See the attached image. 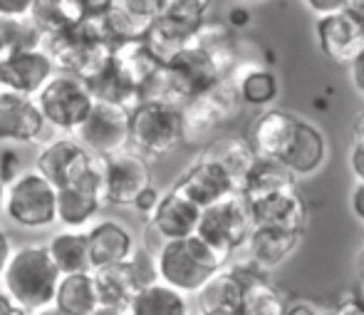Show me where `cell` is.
Wrapping results in <instances>:
<instances>
[{
  "mask_svg": "<svg viewBox=\"0 0 364 315\" xmlns=\"http://www.w3.org/2000/svg\"><path fill=\"white\" fill-rule=\"evenodd\" d=\"M154 256H156L159 281L186 293V296H198V291L220 268L230 263L223 253L213 249L198 234L188 236V239L166 241Z\"/></svg>",
  "mask_w": 364,
  "mask_h": 315,
  "instance_id": "cell-1",
  "label": "cell"
},
{
  "mask_svg": "<svg viewBox=\"0 0 364 315\" xmlns=\"http://www.w3.org/2000/svg\"><path fill=\"white\" fill-rule=\"evenodd\" d=\"M43 48L60 72H68L85 82L107 67L114 55V43L107 35L102 15H92L77 28L48 35Z\"/></svg>",
  "mask_w": 364,
  "mask_h": 315,
  "instance_id": "cell-2",
  "label": "cell"
},
{
  "mask_svg": "<svg viewBox=\"0 0 364 315\" xmlns=\"http://www.w3.org/2000/svg\"><path fill=\"white\" fill-rule=\"evenodd\" d=\"M60 278L63 273L55 266L48 246H23L13 251V258L5 268L3 286L20 308L38 313L55 303Z\"/></svg>",
  "mask_w": 364,
  "mask_h": 315,
  "instance_id": "cell-3",
  "label": "cell"
},
{
  "mask_svg": "<svg viewBox=\"0 0 364 315\" xmlns=\"http://www.w3.org/2000/svg\"><path fill=\"white\" fill-rule=\"evenodd\" d=\"M243 100L238 87L223 77L201 97L183 105V144L188 147H206L218 137L223 125L238 117Z\"/></svg>",
  "mask_w": 364,
  "mask_h": 315,
  "instance_id": "cell-4",
  "label": "cell"
},
{
  "mask_svg": "<svg viewBox=\"0 0 364 315\" xmlns=\"http://www.w3.org/2000/svg\"><path fill=\"white\" fill-rule=\"evenodd\" d=\"M183 144V107L173 102H139L132 110V147L146 159L171 154Z\"/></svg>",
  "mask_w": 364,
  "mask_h": 315,
  "instance_id": "cell-5",
  "label": "cell"
},
{
  "mask_svg": "<svg viewBox=\"0 0 364 315\" xmlns=\"http://www.w3.org/2000/svg\"><path fill=\"white\" fill-rule=\"evenodd\" d=\"M253 229L255 221L250 201L245 199L243 191H238V194L203 209L196 234L203 241H208L216 251L223 253L228 261H233L235 253L245 249Z\"/></svg>",
  "mask_w": 364,
  "mask_h": 315,
  "instance_id": "cell-6",
  "label": "cell"
},
{
  "mask_svg": "<svg viewBox=\"0 0 364 315\" xmlns=\"http://www.w3.org/2000/svg\"><path fill=\"white\" fill-rule=\"evenodd\" d=\"M5 216L20 229H48L58 221V189L38 169L23 172L5 194Z\"/></svg>",
  "mask_w": 364,
  "mask_h": 315,
  "instance_id": "cell-7",
  "label": "cell"
},
{
  "mask_svg": "<svg viewBox=\"0 0 364 315\" xmlns=\"http://www.w3.org/2000/svg\"><path fill=\"white\" fill-rule=\"evenodd\" d=\"M35 100H38L48 125L68 134H77V129L87 122V117L95 110L97 102L92 97L87 82L75 75H68V72L55 75L40 90V95Z\"/></svg>",
  "mask_w": 364,
  "mask_h": 315,
  "instance_id": "cell-8",
  "label": "cell"
},
{
  "mask_svg": "<svg viewBox=\"0 0 364 315\" xmlns=\"http://www.w3.org/2000/svg\"><path fill=\"white\" fill-rule=\"evenodd\" d=\"M223 72L216 65V60L198 45H188L181 53H176L166 63V80L168 90L176 105H186V102L201 97L208 92L218 80H223Z\"/></svg>",
  "mask_w": 364,
  "mask_h": 315,
  "instance_id": "cell-9",
  "label": "cell"
},
{
  "mask_svg": "<svg viewBox=\"0 0 364 315\" xmlns=\"http://www.w3.org/2000/svg\"><path fill=\"white\" fill-rule=\"evenodd\" d=\"M77 139L97 157H112L132 144V107L95 102L87 122L77 129Z\"/></svg>",
  "mask_w": 364,
  "mask_h": 315,
  "instance_id": "cell-10",
  "label": "cell"
},
{
  "mask_svg": "<svg viewBox=\"0 0 364 315\" xmlns=\"http://www.w3.org/2000/svg\"><path fill=\"white\" fill-rule=\"evenodd\" d=\"M105 177V199L114 206H134V199L146 187H151V167L149 159L139 152H117L102 159Z\"/></svg>",
  "mask_w": 364,
  "mask_h": 315,
  "instance_id": "cell-11",
  "label": "cell"
},
{
  "mask_svg": "<svg viewBox=\"0 0 364 315\" xmlns=\"http://www.w3.org/2000/svg\"><path fill=\"white\" fill-rule=\"evenodd\" d=\"M102 157L92 154L80 139L75 137H60L48 142L40 149L38 159H35V169L43 174L45 179L55 184V189L68 187L70 182L80 179L82 174L92 172Z\"/></svg>",
  "mask_w": 364,
  "mask_h": 315,
  "instance_id": "cell-12",
  "label": "cell"
},
{
  "mask_svg": "<svg viewBox=\"0 0 364 315\" xmlns=\"http://www.w3.org/2000/svg\"><path fill=\"white\" fill-rule=\"evenodd\" d=\"M173 189H178L183 196H188L191 201H196L201 209L218 204V201L228 199V196L238 194L240 187L233 177L228 174V169L223 164H218L216 159L198 154L181 174H178Z\"/></svg>",
  "mask_w": 364,
  "mask_h": 315,
  "instance_id": "cell-13",
  "label": "cell"
},
{
  "mask_svg": "<svg viewBox=\"0 0 364 315\" xmlns=\"http://www.w3.org/2000/svg\"><path fill=\"white\" fill-rule=\"evenodd\" d=\"M105 204V177H102L100 162L92 172L82 174L68 187L58 189V221L68 229L77 231L90 224Z\"/></svg>",
  "mask_w": 364,
  "mask_h": 315,
  "instance_id": "cell-14",
  "label": "cell"
},
{
  "mask_svg": "<svg viewBox=\"0 0 364 315\" xmlns=\"http://www.w3.org/2000/svg\"><path fill=\"white\" fill-rule=\"evenodd\" d=\"M48 50H23L0 58V85L3 90L20 92V95L38 97L40 90L58 75Z\"/></svg>",
  "mask_w": 364,
  "mask_h": 315,
  "instance_id": "cell-15",
  "label": "cell"
},
{
  "mask_svg": "<svg viewBox=\"0 0 364 315\" xmlns=\"http://www.w3.org/2000/svg\"><path fill=\"white\" fill-rule=\"evenodd\" d=\"M203 209L191 201L188 196H183L178 189L164 191L161 201H159L156 211L151 214V219H146L149 234H154L159 239V244L176 239H188L198 231L201 224Z\"/></svg>",
  "mask_w": 364,
  "mask_h": 315,
  "instance_id": "cell-16",
  "label": "cell"
},
{
  "mask_svg": "<svg viewBox=\"0 0 364 315\" xmlns=\"http://www.w3.org/2000/svg\"><path fill=\"white\" fill-rule=\"evenodd\" d=\"M45 125L48 120L35 97L3 90L0 95V142H35L43 137Z\"/></svg>",
  "mask_w": 364,
  "mask_h": 315,
  "instance_id": "cell-17",
  "label": "cell"
},
{
  "mask_svg": "<svg viewBox=\"0 0 364 315\" xmlns=\"http://www.w3.org/2000/svg\"><path fill=\"white\" fill-rule=\"evenodd\" d=\"M250 209H253L255 226H275V229L305 234L307 224H310V206L297 187L250 201Z\"/></svg>",
  "mask_w": 364,
  "mask_h": 315,
  "instance_id": "cell-18",
  "label": "cell"
},
{
  "mask_svg": "<svg viewBox=\"0 0 364 315\" xmlns=\"http://www.w3.org/2000/svg\"><path fill=\"white\" fill-rule=\"evenodd\" d=\"M315 40L320 53L335 65H350L352 58L364 48V35L350 15L342 13L322 15L315 20Z\"/></svg>",
  "mask_w": 364,
  "mask_h": 315,
  "instance_id": "cell-19",
  "label": "cell"
},
{
  "mask_svg": "<svg viewBox=\"0 0 364 315\" xmlns=\"http://www.w3.org/2000/svg\"><path fill=\"white\" fill-rule=\"evenodd\" d=\"M300 120L302 117H297L295 112L278 110V107H270V110L260 112L253 125H250V134H248L255 154L260 159H283L292 137H295Z\"/></svg>",
  "mask_w": 364,
  "mask_h": 315,
  "instance_id": "cell-20",
  "label": "cell"
},
{
  "mask_svg": "<svg viewBox=\"0 0 364 315\" xmlns=\"http://www.w3.org/2000/svg\"><path fill=\"white\" fill-rule=\"evenodd\" d=\"M327 157H330V144H327V134L310 120H300L297 132L292 137L288 152L280 162L295 174V179L315 177L322 167H325Z\"/></svg>",
  "mask_w": 364,
  "mask_h": 315,
  "instance_id": "cell-21",
  "label": "cell"
},
{
  "mask_svg": "<svg viewBox=\"0 0 364 315\" xmlns=\"http://www.w3.org/2000/svg\"><path fill=\"white\" fill-rule=\"evenodd\" d=\"M302 236L305 234L275 229V226H255L243 251L255 266L263 268L265 273H270L295 256L302 244Z\"/></svg>",
  "mask_w": 364,
  "mask_h": 315,
  "instance_id": "cell-22",
  "label": "cell"
},
{
  "mask_svg": "<svg viewBox=\"0 0 364 315\" xmlns=\"http://www.w3.org/2000/svg\"><path fill=\"white\" fill-rule=\"evenodd\" d=\"M228 80L238 87V95L245 107L255 110H270L280 97V80L268 65L255 60H238V65L230 70Z\"/></svg>",
  "mask_w": 364,
  "mask_h": 315,
  "instance_id": "cell-23",
  "label": "cell"
},
{
  "mask_svg": "<svg viewBox=\"0 0 364 315\" xmlns=\"http://www.w3.org/2000/svg\"><path fill=\"white\" fill-rule=\"evenodd\" d=\"M87 241H90L92 271L129 261L136 251L132 231L127 229L124 224L112 221V219L97 221V224L87 231Z\"/></svg>",
  "mask_w": 364,
  "mask_h": 315,
  "instance_id": "cell-24",
  "label": "cell"
},
{
  "mask_svg": "<svg viewBox=\"0 0 364 315\" xmlns=\"http://www.w3.org/2000/svg\"><path fill=\"white\" fill-rule=\"evenodd\" d=\"M245 283L230 266L220 268L216 276L198 291V311L208 315H240L243 313Z\"/></svg>",
  "mask_w": 364,
  "mask_h": 315,
  "instance_id": "cell-25",
  "label": "cell"
},
{
  "mask_svg": "<svg viewBox=\"0 0 364 315\" xmlns=\"http://www.w3.org/2000/svg\"><path fill=\"white\" fill-rule=\"evenodd\" d=\"M95 283H97V293H100L102 306L119 308V311H129L134 296L141 291V283H139V278H136L129 261L117 263V266L97 268Z\"/></svg>",
  "mask_w": 364,
  "mask_h": 315,
  "instance_id": "cell-26",
  "label": "cell"
},
{
  "mask_svg": "<svg viewBox=\"0 0 364 315\" xmlns=\"http://www.w3.org/2000/svg\"><path fill=\"white\" fill-rule=\"evenodd\" d=\"M201 154H206V157L216 159L218 164H223L230 177L238 182V187H243L248 172L255 167V162H258V154H255L250 139L240 137V134H223V137H216L211 144H206V147L201 149Z\"/></svg>",
  "mask_w": 364,
  "mask_h": 315,
  "instance_id": "cell-27",
  "label": "cell"
},
{
  "mask_svg": "<svg viewBox=\"0 0 364 315\" xmlns=\"http://www.w3.org/2000/svg\"><path fill=\"white\" fill-rule=\"evenodd\" d=\"M55 308L65 315H92L102 306L97 293L95 271L92 273H73L60 278L58 293H55Z\"/></svg>",
  "mask_w": 364,
  "mask_h": 315,
  "instance_id": "cell-28",
  "label": "cell"
},
{
  "mask_svg": "<svg viewBox=\"0 0 364 315\" xmlns=\"http://www.w3.org/2000/svg\"><path fill=\"white\" fill-rule=\"evenodd\" d=\"M193 45L206 50V53L216 60V65L220 67V72H223L225 77L230 75V70H233L240 60L233 28H230L225 20H216V18L203 20V25L196 30V35H193Z\"/></svg>",
  "mask_w": 364,
  "mask_h": 315,
  "instance_id": "cell-29",
  "label": "cell"
},
{
  "mask_svg": "<svg viewBox=\"0 0 364 315\" xmlns=\"http://www.w3.org/2000/svg\"><path fill=\"white\" fill-rule=\"evenodd\" d=\"M112 58H114L119 70L129 77L132 85L139 92H141V87L166 65L151 48H149L146 40H132V43L114 45V55H112Z\"/></svg>",
  "mask_w": 364,
  "mask_h": 315,
  "instance_id": "cell-30",
  "label": "cell"
},
{
  "mask_svg": "<svg viewBox=\"0 0 364 315\" xmlns=\"http://www.w3.org/2000/svg\"><path fill=\"white\" fill-rule=\"evenodd\" d=\"M129 315H191V303L186 293L156 281L136 293Z\"/></svg>",
  "mask_w": 364,
  "mask_h": 315,
  "instance_id": "cell-31",
  "label": "cell"
},
{
  "mask_svg": "<svg viewBox=\"0 0 364 315\" xmlns=\"http://www.w3.org/2000/svg\"><path fill=\"white\" fill-rule=\"evenodd\" d=\"M48 251L63 276L92 273L90 241H87V234H82V231L70 229V231H63V234H55L53 239L48 241Z\"/></svg>",
  "mask_w": 364,
  "mask_h": 315,
  "instance_id": "cell-32",
  "label": "cell"
},
{
  "mask_svg": "<svg viewBox=\"0 0 364 315\" xmlns=\"http://www.w3.org/2000/svg\"><path fill=\"white\" fill-rule=\"evenodd\" d=\"M92 97L97 102H112V105H124L134 110L139 105V90L132 85V80L119 70V65L114 63V58L107 63V67H102L95 77L87 80Z\"/></svg>",
  "mask_w": 364,
  "mask_h": 315,
  "instance_id": "cell-33",
  "label": "cell"
},
{
  "mask_svg": "<svg viewBox=\"0 0 364 315\" xmlns=\"http://www.w3.org/2000/svg\"><path fill=\"white\" fill-rule=\"evenodd\" d=\"M290 187H297V179L280 159L258 157V162H255V167L248 172L240 191H243L248 201H255V199H263V196H270V194H275V191H283Z\"/></svg>",
  "mask_w": 364,
  "mask_h": 315,
  "instance_id": "cell-34",
  "label": "cell"
},
{
  "mask_svg": "<svg viewBox=\"0 0 364 315\" xmlns=\"http://www.w3.org/2000/svg\"><path fill=\"white\" fill-rule=\"evenodd\" d=\"M30 18L40 25V30L48 35L63 33V30L77 28L85 23L90 15L82 8L80 0H35Z\"/></svg>",
  "mask_w": 364,
  "mask_h": 315,
  "instance_id": "cell-35",
  "label": "cell"
},
{
  "mask_svg": "<svg viewBox=\"0 0 364 315\" xmlns=\"http://www.w3.org/2000/svg\"><path fill=\"white\" fill-rule=\"evenodd\" d=\"M0 38L5 55L40 50L45 45V33L30 15H0Z\"/></svg>",
  "mask_w": 364,
  "mask_h": 315,
  "instance_id": "cell-36",
  "label": "cell"
},
{
  "mask_svg": "<svg viewBox=\"0 0 364 315\" xmlns=\"http://www.w3.org/2000/svg\"><path fill=\"white\" fill-rule=\"evenodd\" d=\"M288 306L290 301L285 291H280L268 276H260L245 286L243 313L240 315H285Z\"/></svg>",
  "mask_w": 364,
  "mask_h": 315,
  "instance_id": "cell-37",
  "label": "cell"
},
{
  "mask_svg": "<svg viewBox=\"0 0 364 315\" xmlns=\"http://www.w3.org/2000/svg\"><path fill=\"white\" fill-rule=\"evenodd\" d=\"M208 8H211V0H164L159 18L181 28L183 33L196 35V30L206 20Z\"/></svg>",
  "mask_w": 364,
  "mask_h": 315,
  "instance_id": "cell-38",
  "label": "cell"
},
{
  "mask_svg": "<svg viewBox=\"0 0 364 315\" xmlns=\"http://www.w3.org/2000/svg\"><path fill=\"white\" fill-rule=\"evenodd\" d=\"M20 174H23L20 172V154L10 147L0 149V179L10 187Z\"/></svg>",
  "mask_w": 364,
  "mask_h": 315,
  "instance_id": "cell-39",
  "label": "cell"
},
{
  "mask_svg": "<svg viewBox=\"0 0 364 315\" xmlns=\"http://www.w3.org/2000/svg\"><path fill=\"white\" fill-rule=\"evenodd\" d=\"M161 196H164L161 191H159L151 184V187H146L139 196H136L134 206H132V209H134L139 216H144V219H151V214L156 211V206H159V201H161Z\"/></svg>",
  "mask_w": 364,
  "mask_h": 315,
  "instance_id": "cell-40",
  "label": "cell"
},
{
  "mask_svg": "<svg viewBox=\"0 0 364 315\" xmlns=\"http://www.w3.org/2000/svg\"><path fill=\"white\" fill-rule=\"evenodd\" d=\"M300 3L305 5L315 18H322V15H332V13L347 10L350 0H300Z\"/></svg>",
  "mask_w": 364,
  "mask_h": 315,
  "instance_id": "cell-41",
  "label": "cell"
},
{
  "mask_svg": "<svg viewBox=\"0 0 364 315\" xmlns=\"http://www.w3.org/2000/svg\"><path fill=\"white\" fill-rule=\"evenodd\" d=\"M347 75H350V85L352 90L364 100V48L352 58V63L347 65Z\"/></svg>",
  "mask_w": 364,
  "mask_h": 315,
  "instance_id": "cell-42",
  "label": "cell"
},
{
  "mask_svg": "<svg viewBox=\"0 0 364 315\" xmlns=\"http://www.w3.org/2000/svg\"><path fill=\"white\" fill-rule=\"evenodd\" d=\"M347 164H350V172L355 177V182H364V144L352 142Z\"/></svg>",
  "mask_w": 364,
  "mask_h": 315,
  "instance_id": "cell-43",
  "label": "cell"
},
{
  "mask_svg": "<svg viewBox=\"0 0 364 315\" xmlns=\"http://www.w3.org/2000/svg\"><path fill=\"white\" fill-rule=\"evenodd\" d=\"M330 315H364V306L360 298H357V293H350V296L337 301V306L332 308Z\"/></svg>",
  "mask_w": 364,
  "mask_h": 315,
  "instance_id": "cell-44",
  "label": "cell"
},
{
  "mask_svg": "<svg viewBox=\"0 0 364 315\" xmlns=\"http://www.w3.org/2000/svg\"><path fill=\"white\" fill-rule=\"evenodd\" d=\"M350 211L364 226V182H355V187L350 191Z\"/></svg>",
  "mask_w": 364,
  "mask_h": 315,
  "instance_id": "cell-45",
  "label": "cell"
},
{
  "mask_svg": "<svg viewBox=\"0 0 364 315\" xmlns=\"http://www.w3.org/2000/svg\"><path fill=\"white\" fill-rule=\"evenodd\" d=\"M35 0H0V15H30Z\"/></svg>",
  "mask_w": 364,
  "mask_h": 315,
  "instance_id": "cell-46",
  "label": "cell"
},
{
  "mask_svg": "<svg viewBox=\"0 0 364 315\" xmlns=\"http://www.w3.org/2000/svg\"><path fill=\"white\" fill-rule=\"evenodd\" d=\"M225 23H228L233 30L248 28V25H250V13H248V8H243V5H233V8L228 10V15H225Z\"/></svg>",
  "mask_w": 364,
  "mask_h": 315,
  "instance_id": "cell-47",
  "label": "cell"
},
{
  "mask_svg": "<svg viewBox=\"0 0 364 315\" xmlns=\"http://www.w3.org/2000/svg\"><path fill=\"white\" fill-rule=\"evenodd\" d=\"M285 315H325V311H320V306L312 301H290Z\"/></svg>",
  "mask_w": 364,
  "mask_h": 315,
  "instance_id": "cell-48",
  "label": "cell"
},
{
  "mask_svg": "<svg viewBox=\"0 0 364 315\" xmlns=\"http://www.w3.org/2000/svg\"><path fill=\"white\" fill-rule=\"evenodd\" d=\"M10 258H13V246H10V236L5 234L3 226H0V281H3L5 268H8Z\"/></svg>",
  "mask_w": 364,
  "mask_h": 315,
  "instance_id": "cell-49",
  "label": "cell"
},
{
  "mask_svg": "<svg viewBox=\"0 0 364 315\" xmlns=\"http://www.w3.org/2000/svg\"><path fill=\"white\" fill-rule=\"evenodd\" d=\"M0 315H28V311L20 308L5 291H0Z\"/></svg>",
  "mask_w": 364,
  "mask_h": 315,
  "instance_id": "cell-50",
  "label": "cell"
},
{
  "mask_svg": "<svg viewBox=\"0 0 364 315\" xmlns=\"http://www.w3.org/2000/svg\"><path fill=\"white\" fill-rule=\"evenodd\" d=\"M82 3V8L87 10V15H105L107 10L112 8V3H114V0H80Z\"/></svg>",
  "mask_w": 364,
  "mask_h": 315,
  "instance_id": "cell-51",
  "label": "cell"
},
{
  "mask_svg": "<svg viewBox=\"0 0 364 315\" xmlns=\"http://www.w3.org/2000/svg\"><path fill=\"white\" fill-rule=\"evenodd\" d=\"M345 13L355 20L357 28H360L362 35H364V0H350V5H347Z\"/></svg>",
  "mask_w": 364,
  "mask_h": 315,
  "instance_id": "cell-52",
  "label": "cell"
},
{
  "mask_svg": "<svg viewBox=\"0 0 364 315\" xmlns=\"http://www.w3.org/2000/svg\"><path fill=\"white\" fill-rule=\"evenodd\" d=\"M352 142H360L364 144V107L355 115V120H352Z\"/></svg>",
  "mask_w": 364,
  "mask_h": 315,
  "instance_id": "cell-53",
  "label": "cell"
},
{
  "mask_svg": "<svg viewBox=\"0 0 364 315\" xmlns=\"http://www.w3.org/2000/svg\"><path fill=\"white\" fill-rule=\"evenodd\" d=\"M92 315H129V311H119V308H107V306H100Z\"/></svg>",
  "mask_w": 364,
  "mask_h": 315,
  "instance_id": "cell-54",
  "label": "cell"
},
{
  "mask_svg": "<svg viewBox=\"0 0 364 315\" xmlns=\"http://www.w3.org/2000/svg\"><path fill=\"white\" fill-rule=\"evenodd\" d=\"M357 273H360V278H364V244H362V249L357 251Z\"/></svg>",
  "mask_w": 364,
  "mask_h": 315,
  "instance_id": "cell-55",
  "label": "cell"
},
{
  "mask_svg": "<svg viewBox=\"0 0 364 315\" xmlns=\"http://www.w3.org/2000/svg\"><path fill=\"white\" fill-rule=\"evenodd\" d=\"M5 194H8V184L0 179V214H5Z\"/></svg>",
  "mask_w": 364,
  "mask_h": 315,
  "instance_id": "cell-56",
  "label": "cell"
},
{
  "mask_svg": "<svg viewBox=\"0 0 364 315\" xmlns=\"http://www.w3.org/2000/svg\"><path fill=\"white\" fill-rule=\"evenodd\" d=\"M35 315H65V313H60L55 306H50V308H43V311H38Z\"/></svg>",
  "mask_w": 364,
  "mask_h": 315,
  "instance_id": "cell-57",
  "label": "cell"
},
{
  "mask_svg": "<svg viewBox=\"0 0 364 315\" xmlns=\"http://www.w3.org/2000/svg\"><path fill=\"white\" fill-rule=\"evenodd\" d=\"M357 298H360V301H362V306H364V278H360V288H357Z\"/></svg>",
  "mask_w": 364,
  "mask_h": 315,
  "instance_id": "cell-58",
  "label": "cell"
},
{
  "mask_svg": "<svg viewBox=\"0 0 364 315\" xmlns=\"http://www.w3.org/2000/svg\"><path fill=\"white\" fill-rule=\"evenodd\" d=\"M5 55V48H3V38H0V58Z\"/></svg>",
  "mask_w": 364,
  "mask_h": 315,
  "instance_id": "cell-59",
  "label": "cell"
},
{
  "mask_svg": "<svg viewBox=\"0 0 364 315\" xmlns=\"http://www.w3.org/2000/svg\"><path fill=\"white\" fill-rule=\"evenodd\" d=\"M245 3H260V0H245Z\"/></svg>",
  "mask_w": 364,
  "mask_h": 315,
  "instance_id": "cell-60",
  "label": "cell"
},
{
  "mask_svg": "<svg viewBox=\"0 0 364 315\" xmlns=\"http://www.w3.org/2000/svg\"><path fill=\"white\" fill-rule=\"evenodd\" d=\"M0 95H3V85H0Z\"/></svg>",
  "mask_w": 364,
  "mask_h": 315,
  "instance_id": "cell-61",
  "label": "cell"
},
{
  "mask_svg": "<svg viewBox=\"0 0 364 315\" xmlns=\"http://www.w3.org/2000/svg\"><path fill=\"white\" fill-rule=\"evenodd\" d=\"M201 315H208V313H201Z\"/></svg>",
  "mask_w": 364,
  "mask_h": 315,
  "instance_id": "cell-62",
  "label": "cell"
},
{
  "mask_svg": "<svg viewBox=\"0 0 364 315\" xmlns=\"http://www.w3.org/2000/svg\"><path fill=\"white\" fill-rule=\"evenodd\" d=\"M325 315H330V313H325Z\"/></svg>",
  "mask_w": 364,
  "mask_h": 315,
  "instance_id": "cell-63",
  "label": "cell"
}]
</instances>
